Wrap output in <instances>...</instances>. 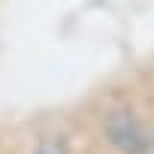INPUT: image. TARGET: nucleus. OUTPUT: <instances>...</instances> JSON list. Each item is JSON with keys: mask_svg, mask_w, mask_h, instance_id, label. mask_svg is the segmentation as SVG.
<instances>
[{"mask_svg": "<svg viewBox=\"0 0 154 154\" xmlns=\"http://www.w3.org/2000/svg\"><path fill=\"white\" fill-rule=\"evenodd\" d=\"M106 130H109L112 142L121 151H127V154H139L145 148V133H142V127L136 124L133 115H112L109 124H106Z\"/></svg>", "mask_w": 154, "mask_h": 154, "instance_id": "f257e3e1", "label": "nucleus"}, {"mask_svg": "<svg viewBox=\"0 0 154 154\" xmlns=\"http://www.w3.org/2000/svg\"><path fill=\"white\" fill-rule=\"evenodd\" d=\"M36 154H57V151H45V148H42V151H36Z\"/></svg>", "mask_w": 154, "mask_h": 154, "instance_id": "f03ea898", "label": "nucleus"}]
</instances>
